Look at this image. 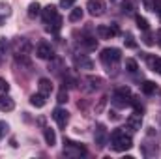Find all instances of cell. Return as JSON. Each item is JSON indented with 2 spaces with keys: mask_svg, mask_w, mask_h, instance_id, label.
Segmentation results:
<instances>
[{
  "mask_svg": "<svg viewBox=\"0 0 161 159\" xmlns=\"http://www.w3.org/2000/svg\"><path fill=\"white\" fill-rule=\"evenodd\" d=\"M47 96H43V94H34V96H30V103L34 105V107H38V109H41V107H45V103H47V99H45Z\"/></svg>",
  "mask_w": 161,
  "mask_h": 159,
  "instance_id": "4fadbf2b",
  "label": "cell"
},
{
  "mask_svg": "<svg viewBox=\"0 0 161 159\" xmlns=\"http://www.w3.org/2000/svg\"><path fill=\"white\" fill-rule=\"evenodd\" d=\"M56 101H58V103H66V101H68V92H66V90H60Z\"/></svg>",
  "mask_w": 161,
  "mask_h": 159,
  "instance_id": "f546056e",
  "label": "cell"
},
{
  "mask_svg": "<svg viewBox=\"0 0 161 159\" xmlns=\"http://www.w3.org/2000/svg\"><path fill=\"white\" fill-rule=\"evenodd\" d=\"M135 23H137V26H139L142 32H148V30H150V25H148V21H146L144 17L137 15V17H135Z\"/></svg>",
  "mask_w": 161,
  "mask_h": 159,
  "instance_id": "e0dca14e",
  "label": "cell"
},
{
  "mask_svg": "<svg viewBox=\"0 0 161 159\" xmlns=\"http://www.w3.org/2000/svg\"><path fill=\"white\" fill-rule=\"evenodd\" d=\"M125 125L131 129V131H141V125H142V114H131L129 118L125 120Z\"/></svg>",
  "mask_w": 161,
  "mask_h": 159,
  "instance_id": "30bf717a",
  "label": "cell"
},
{
  "mask_svg": "<svg viewBox=\"0 0 161 159\" xmlns=\"http://www.w3.org/2000/svg\"><path fill=\"white\" fill-rule=\"evenodd\" d=\"M36 54H38L40 58H43V60H51V58L54 56V51H53L51 45H47V43H40L38 49H36Z\"/></svg>",
  "mask_w": 161,
  "mask_h": 159,
  "instance_id": "9c48e42d",
  "label": "cell"
},
{
  "mask_svg": "<svg viewBox=\"0 0 161 159\" xmlns=\"http://www.w3.org/2000/svg\"><path fill=\"white\" fill-rule=\"evenodd\" d=\"M109 139H111V146H113V150H116V152H125V150H129V148L133 146L131 137L125 135L122 129H114V131L109 135Z\"/></svg>",
  "mask_w": 161,
  "mask_h": 159,
  "instance_id": "6da1fadb",
  "label": "cell"
},
{
  "mask_svg": "<svg viewBox=\"0 0 161 159\" xmlns=\"http://www.w3.org/2000/svg\"><path fill=\"white\" fill-rule=\"evenodd\" d=\"M75 64L79 66L80 69H92V62L88 58H75Z\"/></svg>",
  "mask_w": 161,
  "mask_h": 159,
  "instance_id": "7402d4cb",
  "label": "cell"
},
{
  "mask_svg": "<svg viewBox=\"0 0 161 159\" xmlns=\"http://www.w3.org/2000/svg\"><path fill=\"white\" fill-rule=\"evenodd\" d=\"M148 62H150L152 71H156V73H159L161 75V58H150Z\"/></svg>",
  "mask_w": 161,
  "mask_h": 159,
  "instance_id": "cb8c5ba5",
  "label": "cell"
},
{
  "mask_svg": "<svg viewBox=\"0 0 161 159\" xmlns=\"http://www.w3.org/2000/svg\"><path fill=\"white\" fill-rule=\"evenodd\" d=\"M8 49V40L6 38H0V52H4Z\"/></svg>",
  "mask_w": 161,
  "mask_h": 159,
  "instance_id": "1f68e13d",
  "label": "cell"
},
{
  "mask_svg": "<svg viewBox=\"0 0 161 159\" xmlns=\"http://www.w3.org/2000/svg\"><path fill=\"white\" fill-rule=\"evenodd\" d=\"M40 92L43 96H51V92H53V82L49 79H40Z\"/></svg>",
  "mask_w": 161,
  "mask_h": 159,
  "instance_id": "5bb4252c",
  "label": "cell"
},
{
  "mask_svg": "<svg viewBox=\"0 0 161 159\" xmlns=\"http://www.w3.org/2000/svg\"><path fill=\"white\" fill-rule=\"evenodd\" d=\"M131 90L129 88H118L116 92H114V96H113V103L116 105V107H127V105H131Z\"/></svg>",
  "mask_w": 161,
  "mask_h": 159,
  "instance_id": "7a4b0ae2",
  "label": "cell"
},
{
  "mask_svg": "<svg viewBox=\"0 0 161 159\" xmlns=\"http://www.w3.org/2000/svg\"><path fill=\"white\" fill-rule=\"evenodd\" d=\"M53 120L58 123V127H60V129H64V127L68 125L69 112H68L66 109H60V107H58V109H54V111H53Z\"/></svg>",
  "mask_w": 161,
  "mask_h": 159,
  "instance_id": "8992f818",
  "label": "cell"
},
{
  "mask_svg": "<svg viewBox=\"0 0 161 159\" xmlns=\"http://www.w3.org/2000/svg\"><path fill=\"white\" fill-rule=\"evenodd\" d=\"M9 13H11L9 6H8V4H0V23H2V19H4V17H8Z\"/></svg>",
  "mask_w": 161,
  "mask_h": 159,
  "instance_id": "484cf974",
  "label": "cell"
},
{
  "mask_svg": "<svg viewBox=\"0 0 161 159\" xmlns=\"http://www.w3.org/2000/svg\"><path fill=\"white\" fill-rule=\"evenodd\" d=\"M142 6L148 11H156V0H142Z\"/></svg>",
  "mask_w": 161,
  "mask_h": 159,
  "instance_id": "4316f807",
  "label": "cell"
},
{
  "mask_svg": "<svg viewBox=\"0 0 161 159\" xmlns=\"http://www.w3.org/2000/svg\"><path fill=\"white\" fill-rule=\"evenodd\" d=\"M43 135H45V142L53 148V146L56 144V135H54V131H53L51 127H47V129L43 131Z\"/></svg>",
  "mask_w": 161,
  "mask_h": 159,
  "instance_id": "2e32d148",
  "label": "cell"
},
{
  "mask_svg": "<svg viewBox=\"0 0 161 159\" xmlns=\"http://www.w3.org/2000/svg\"><path fill=\"white\" fill-rule=\"evenodd\" d=\"M9 92V82L6 79H0V94H8Z\"/></svg>",
  "mask_w": 161,
  "mask_h": 159,
  "instance_id": "83f0119b",
  "label": "cell"
},
{
  "mask_svg": "<svg viewBox=\"0 0 161 159\" xmlns=\"http://www.w3.org/2000/svg\"><path fill=\"white\" fill-rule=\"evenodd\" d=\"M51 25H53V26H49V30L58 32V30H60V26H62V17H58V15H56V17L51 21Z\"/></svg>",
  "mask_w": 161,
  "mask_h": 159,
  "instance_id": "d4e9b609",
  "label": "cell"
},
{
  "mask_svg": "<svg viewBox=\"0 0 161 159\" xmlns=\"http://www.w3.org/2000/svg\"><path fill=\"white\" fill-rule=\"evenodd\" d=\"M80 19H82V9H80V8H73L71 13H69V21H71V23H77Z\"/></svg>",
  "mask_w": 161,
  "mask_h": 159,
  "instance_id": "ffe728a7",
  "label": "cell"
},
{
  "mask_svg": "<svg viewBox=\"0 0 161 159\" xmlns=\"http://www.w3.org/2000/svg\"><path fill=\"white\" fill-rule=\"evenodd\" d=\"M120 58H122V52H120V49H116V47H107V49L101 51V62L105 66L116 64Z\"/></svg>",
  "mask_w": 161,
  "mask_h": 159,
  "instance_id": "277c9868",
  "label": "cell"
},
{
  "mask_svg": "<svg viewBox=\"0 0 161 159\" xmlns=\"http://www.w3.org/2000/svg\"><path fill=\"white\" fill-rule=\"evenodd\" d=\"M156 40H158V45L161 47V28L158 30V32H156Z\"/></svg>",
  "mask_w": 161,
  "mask_h": 159,
  "instance_id": "836d02e7",
  "label": "cell"
},
{
  "mask_svg": "<svg viewBox=\"0 0 161 159\" xmlns=\"http://www.w3.org/2000/svg\"><path fill=\"white\" fill-rule=\"evenodd\" d=\"M125 69H127L129 73H137V69H139L137 60H133V58H125Z\"/></svg>",
  "mask_w": 161,
  "mask_h": 159,
  "instance_id": "d6986e66",
  "label": "cell"
},
{
  "mask_svg": "<svg viewBox=\"0 0 161 159\" xmlns=\"http://www.w3.org/2000/svg\"><path fill=\"white\" fill-rule=\"evenodd\" d=\"M86 9L90 11V15L99 17V15H103V13H105V2H103V0H88Z\"/></svg>",
  "mask_w": 161,
  "mask_h": 159,
  "instance_id": "5b68a950",
  "label": "cell"
},
{
  "mask_svg": "<svg viewBox=\"0 0 161 159\" xmlns=\"http://www.w3.org/2000/svg\"><path fill=\"white\" fill-rule=\"evenodd\" d=\"M13 109H15V101L8 94H0V111L2 112H9Z\"/></svg>",
  "mask_w": 161,
  "mask_h": 159,
  "instance_id": "8fae6325",
  "label": "cell"
},
{
  "mask_svg": "<svg viewBox=\"0 0 161 159\" xmlns=\"http://www.w3.org/2000/svg\"><path fill=\"white\" fill-rule=\"evenodd\" d=\"M80 43H82V47H86V49H96V47H97V40H96V38H82Z\"/></svg>",
  "mask_w": 161,
  "mask_h": 159,
  "instance_id": "44dd1931",
  "label": "cell"
},
{
  "mask_svg": "<svg viewBox=\"0 0 161 159\" xmlns=\"http://www.w3.org/2000/svg\"><path fill=\"white\" fill-rule=\"evenodd\" d=\"M41 15H43V23H51L56 15H58V11H56V6H53V4H49V6H45L43 9H41Z\"/></svg>",
  "mask_w": 161,
  "mask_h": 159,
  "instance_id": "7c38bea8",
  "label": "cell"
},
{
  "mask_svg": "<svg viewBox=\"0 0 161 159\" xmlns=\"http://www.w3.org/2000/svg\"><path fill=\"white\" fill-rule=\"evenodd\" d=\"M118 34V26L116 25H113V26H97V36L101 38V40H109V38H113V36H116Z\"/></svg>",
  "mask_w": 161,
  "mask_h": 159,
  "instance_id": "52a82bcc",
  "label": "cell"
},
{
  "mask_svg": "<svg viewBox=\"0 0 161 159\" xmlns=\"http://www.w3.org/2000/svg\"><path fill=\"white\" fill-rule=\"evenodd\" d=\"M137 9V0H122V11L124 13H133Z\"/></svg>",
  "mask_w": 161,
  "mask_h": 159,
  "instance_id": "9a60e30c",
  "label": "cell"
},
{
  "mask_svg": "<svg viewBox=\"0 0 161 159\" xmlns=\"http://www.w3.org/2000/svg\"><path fill=\"white\" fill-rule=\"evenodd\" d=\"M86 154V148L79 144V142H73V140H64V156L68 157H80Z\"/></svg>",
  "mask_w": 161,
  "mask_h": 159,
  "instance_id": "3957f363",
  "label": "cell"
},
{
  "mask_svg": "<svg viewBox=\"0 0 161 159\" xmlns=\"http://www.w3.org/2000/svg\"><path fill=\"white\" fill-rule=\"evenodd\" d=\"M156 11L159 13V17H161V0H158V2H156Z\"/></svg>",
  "mask_w": 161,
  "mask_h": 159,
  "instance_id": "e575fe53",
  "label": "cell"
},
{
  "mask_svg": "<svg viewBox=\"0 0 161 159\" xmlns=\"http://www.w3.org/2000/svg\"><path fill=\"white\" fill-rule=\"evenodd\" d=\"M111 2H113V0H111Z\"/></svg>",
  "mask_w": 161,
  "mask_h": 159,
  "instance_id": "8d00e7d4",
  "label": "cell"
},
{
  "mask_svg": "<svg viewBox=\"0 0 161 159\" xmlns=\"http://www.w3.org/2000/svg\"><path fill=\"white\" fill-rule=\"evenodd\" d=\"M40 13H41L40 4H38V2H32V4L28 6V17H30V19H34V17H38Z\"/></svg>",
  "mask_w": 161,
  "mask_h": 159,
  "instance_id": "ac0fdd59",
  "label": "cell"
},
{
  "mask_svg": "<svg viewBox=\"0 0 161 159\" xmlns=\"http://www.w3.org/2000/svg\"><path fill=\"white\" fill-rule=\"evenodd\" d=\"M144 43H146V45H152V43H154V41H152V38H150V36H148V34H146V36H144Z\"/></svg>",
  "mask_w": 161,
  "mask_h": 159,
  "instance_id": "d590c367",
  "label": "cell"
},
{
  "mask_svg": "<svg viewBox=\"0 0 161 159\" xmlns=\"http://www.w3.org/2000/svg\"><path fill=\"white\" fill-rule=\"evenodd\" d=\"M75 4V0H60V6L62 8H71Z\"/></svg>",
  "mask_w": 161,
  "mask_h": 159,
  "instance_id": "4dcf8cb0",
  "label": "cell"
},
{
  "mask_svg": "<svg viewBox=\"0 0 161 159\" xmlns=\"http://www.w3.org/2000/svg\"><path fill=\"white\" fill-rule=\"evenodd\" d=\"M6 131H8V125H6V123H2V122H0V137H2V135H4V133H6Z\"/></svg>",
  "mask_w": 161,
  "mask_h": 159,
  "instance_id": "d6a6232c",
  "label": "cell"
},
{
  "mask_svg": "<svg viewBox=\"0 0 161 159\" xmlns=\"http://www.w3.org/2000/svg\"><path fill=\"white\" fill-rule=\"evenodd\" d=\"M124 41H125V47H129V49H135V47H137V43H135V40H133V36H131V34H127Z\"/></svg>",
  "mask_w": 161,
  "mask_h": 159,
  "instance_id": "f1b7e54d",
  "label": "cell"
},
{
  "mask_svg": "<svg viewBox=\"0 0 161 159\" xmlns=\"http://www.w3.org/2000/svg\"><path fill=\"white\" fill-rule=\"evenodd\" d=\"M96 144L99 146V148H103L105 144H107V140H109V133H107V129H105V125H97V129H96Z\"/></svg>",
  "mask_w": 161,
  "mask_h": 159,
  "instance_id": "ba28073f",
  "label": "cell"
},
{
  "mask_svg": "<svg viewBox=\"0 0 161 159\" xmlns=\"http://www.w3.org/2000/svg\"><path fill=\"white\" fill-rule=\"evenodd\" d=\"M141 90H142L144 94H152V92H156V84L150 82V80H144V82L141 84Z\"/></svg>",
  "mask_w": 161,
  "mask_h": 159,
  "instance_id": "603a6c76",
  "label": "cell"
}]
</instances>
